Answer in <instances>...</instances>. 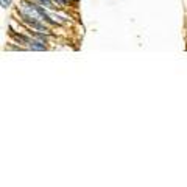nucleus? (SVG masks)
Masks as SVG:
<instances>
[{"instance_id": "f257e3e1", "label": "nucleus", "mask_w": 187, "mask_h": 187, "mask_svg": "<svg viewBox=\"0 0 187 187\" xmlns=\"http://www.w3.org/2000/svg\"><path fill=\"white\" fill-rule=\"evenodd\" d=\"M30 45H31L33 48H36V50H45V47H44V44H41V42H36V41H30L28 42Z\"/></svg>"}]
</instances>
